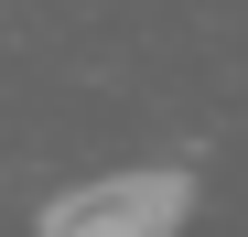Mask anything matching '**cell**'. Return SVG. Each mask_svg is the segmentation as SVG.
I'll list each match as a JSON object with an SVG mask.
<instances>
[{"label": "cell", "instance_id": "cell-1", "mask_svg": "<svg viewBox=\"0 0 248 237\" xmlns=\"http://www.w3.org/2000/svg\"><path fill=\"white\" fill-rule=\"evenodd\" d=\"M194 226V173L184 162H119V173H87L65 183L32 237H184Z\"/></svg>", "mask_w": 248, "mask_h": 237}]
</instances>
